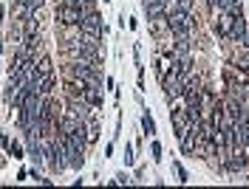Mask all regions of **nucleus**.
Returning <instances> with one entry per match:
<instances>
[{
  "label": "nucleus",
  "mask_w": 249,
  "mask_h": 189,
  "mask_svg": "<svg viewBox=\"0 0 249 189\" xmlns=\"http://www.w3.org/2000/svg\"><path fill=\"white\" fill-rule=\"evenodd\" d=\"M167 23H170L173 37H190L193 29H196V17H193V12H176V15L167 17Z\"/></svg>",
  "instance_id": "f257e3e1"
},
{
  "label": "nucleus",
  "mask_w": 249,
  "mask_h": 189,
  "mask_svg": "<svg viewBox=\"0 0 249 189\" xmlns=\"http://www.w3.org/2000/svg\"><path fill=\"white\" fill-rule=\"evenodd\" d=\"M161 88H164L167 102H176V99H181V94H184V77H181V74H178V71L170 65L167 77L161 79Z\"/></svg>",
  "instance_id": "f03ea898"
},
{
  "label": "nucleus",
  "mask_w": 249,
  "mask_h": 189,
  "mask_svg": "<svg viewBox=\"0 0 249 189\" xmlns=\"http://www.w3.org/2000/svg\"><path fill=\"white\" fill-rule=\"evenodd\" d=\"M57 20H60L65 29H74V26H79L82 15H79V9L71 3V0H62L60 6H57Z\"/></svg>",
  "instance_id": "7ed1b4c3"
},
{
  "label": "nucleus",
  "mask_w": 249,
  "mask_h": 189,
  "mask_svg": "<svg viewBox=\"0 0 249 189\" xmlns=\"http://www.w3.org/2000/svg\"><path fill=\"white\" fill-rule=\"evenodd\" d=\"M79 29L88 34V37H99V34H105L102 17L96 15V12H88V15H82V20H79Z\"/></svg>",
  "instance_id": "20e7f679"
},
{
  "label": "nucleus",
  "mask_w": 249,
  "mask_h": 189,
  "mask_svg": "<svg viewBox=\"0 0 249 189\" xmlns=\"http://www.w3.org/2000/svg\"><path fill=\"white\" fill-rule=\"evenodd\" d=\"M170 122H173V130H176V136H178V139H181L187 130H190V125H193L187 108H173V110H170Z\"/></svg>",
  "instance_id": "39448f33"
},
{
  "label": "nucleus",
  "mask_w": 249,
  "mask_h": 189,
  "mask_svg": "<svg viewBox=\"0 0 249 189\" xmlns=\"http://www.w3.org/2000/svg\"><path fill=\"white\" fill-rule=\"evenodd\" d=\"M54 85H57L54 71H51V74H34V91L40 96H51L54 94Z\"/></svg>",
  "instance_id": "423d86ee"
},
{
  "label": "nucleus",
  "mask_w": 249,
  "mask_h": 189,
  "mask_svg": "<svg viewBox=\"0 0 249 189\" xmlns=\"http://www.w3.org/2000/svg\"><path fill=\"white\" fill-rule=\"evenodd\" d=\"M232 23H235V15H230V12H221L215 20V32L221 40H230V34H232Z\"/></svg>",
  "instance_id": "0eeeda50"
},
{
  "label": "nucleus",
  "mask_w": 249,
  "mask_h": 189,
  "mask_svg": "<svg viewBox=\"0 0 249 189\" xmlns=\"http://www.w3.org/2000/svg\"><path fill=\"white\" fill-rule=\"evenodd\" d=\"M210 6L218 12H230V15H244V6L241 0H210Z\"/></svg>",
  "instance_id": "6e6552de"
},
{
  "label": "nucleus",
  "mask_w": 249,
  "mask_h": 189,
  "mask_svg": "<svg viewBox=\"0 0 249 189\" xmlns=\"http://www.w3.org/2000/svg\"><path fill=\"white\" fill-rule=\"evenodd\" d=\"M215 94H213V88H201V105H198V108H201V116H210V113L215 110Z\"/></svg>",
  "instance_id": "1a4fd4ad"
},
{
  "label": "nucleus",
  "mask_w": 249,
  "mask_h": 189,
  "mask_svg": "<svg viewBox=\"0 0 249 189\" xmlns=\"http://www.w3.org/2000/svg\"><path fill=\"white\" fill-rule=\"evenodd\" d=\"M244 34H247V20H244V15H235V23H232V34H230V40H232V43H241V40H244Z\"/></svg>",
  "instance_id": "9d476101"
},
{
  "label": "nucleus",
  "mask_w": 249,
  "mask_h": 189,
  "mask_svg": "<svg viewBox=\"0 0 249 189\" xmlns=\"http://www.w3.org/2000/svg\"><path fill=\"white\" fill-rule=\"evenodd\" d=\"M164 15V3L161 0H144V17L153 20V17H161Z\"/></svg>",
  "instance_id": "9b49d317"
},
{
  "label": "nucleus",
  "mask_w": 249,
  "mask_h": 189,
  "mask_svg": "<svg viewBox=\"0 0 249 189\" xmlns=\"http://www.w3.org/2000/svg\"><path fill=\"white\" fill-rule=\"evenodd\" d=\"M170 65H173V57H167V54H161V57L156 60V77H159V82H161V79L167 77Z\"/></svg>",
  "instance_id": "f8f14e48"
},
{
  "label": "nucleus",
  "mask_w": 249,
  "mask_h": 189,
  "mask_svg": "<svg viewBox=\"0 0 249 189\" xmlns=\"http://www.w3.org/2000/svg\"><path fill=\"white\" fill-rule=\"evenodd\" d=\"M150 32L156 34V37H161L164 32H170V23H167V17L161 15V17H153L150 20Z\"/></svg>",
  "instance_id": "ddd939ff"
},
{
  "label": "nucleus",
  "mask_w": 249,
  "mask_h": 189,
  "mask_svg": "<svg viewBox=\"0 0 249 189\" xmlns=\"http://www.w3.org/2000/svg\"><path fill=\"white\" fill-rule=\"evenodd\" d=\"M82 99H85V102H88L91 108H99V105H102V96H99V88H96V85H88Z\"/></svg>",
  "instance_id": "4468645a"
},
{
  "label": "nucleus",
  "mask_w": 249,
  "mask_h": 189,
  "mask_svg": "<svg viewBox=\"0 0 249 189\" xmlns=\"http://www.w3.org/2000/svg\"><path fill=\"white\" fill-rule=\"evenodd\" d=\"M34 71H37V74H51V71H54V63H51V57H40V60L34 63Z\"/></svg>",
  "instance_id": "2eb2a0df"
},
{
  "label": "nucleus",
  "mask_w": 249,
  "mask_h": 189,
  "mask_svg": "<svg viewBox=\"0 0 249 189\" xmlns=\"http://www.w3.org/2000/svg\"><path fill=\"white\" fill-rule=\"evenodd\" d=\"M142 127H144V133H147V136H153V133H156V122H153V116H150V113H144V116H142Z\"/></svg>",
  "instance_id": "dca6fc26"
},
{
  "label": "nucleus",
  "mask_w": 249,
  "mask_h": 189,
  "mask_svg": "<svg viewBox=\"0 0 249 189\" xmlns=\"http://www.w3.org/2000/svg\"><path fill=\"white\" fill-rule=\"evenodd\" d=\"M6 150H9V156H15V158H23V150H20V144H17V142H12L9 147H6Z\"/></svg>",
  "instance_id": "f3484780"
},
{
  "label": "nucleus",
  "mask_w": 249,
  "mask_h": 189,
  "mask_svg": "<svg viewBox=\"0 0 249 189\" xmlns=\"http://www.w3.org/2000/svg\"><path fill=\"white\" fill-rule=\"evenodd\" d=\"M150 153H153V161H161V144L153 142L150 144Z\"/></svg>",
  "instance_id": "a211bd4d"
},
{
  "label": "nucleus",
  "mask_w": 249,
  "mask_h": 189,
  "mask_svg": "<svg viewBox=\"0 0 249 189\" xmlns=\"http://www.w3.org/2000/svg\"><path fill=\"white\" fill-rule=\"evenodd\" d=\"M176 173H178V181H190V178H187V173H184V167H178V164H176Z\"/></svg>",
  "instance_id": "6ab92c4d"
},
{
  "label": "nucleus",
  "mask_w": 249,
  "mask_h": 189,
  "mask_svg": "<svg viewBox=\"0 0 249 189\" xmlns=\"http://www.w3.org/2000/svg\"><path fill=\"white\" fill-rule=\"evenodd\" d=\"M96 133H99V127L93 125L91 130H88V142H96Z\"/></svg>",
  "instance_id": "aec40b11"
},
{
  "label": "nucleus",
  "mask_w": 249,
  "mask_h": 189,
  "mask_svg": "<svg viewBox=\"0 0 249 189\" xmlns=\"http://www.w3.org/2000/svg\"><path fill=\"white\" fill-rule=\"evenodd\" d=\"M241 43H244V48H247V51H249V32L244 34V40H241Z\"/></svg>",
  "instance_id": "412c9836"
}]
</instances>
